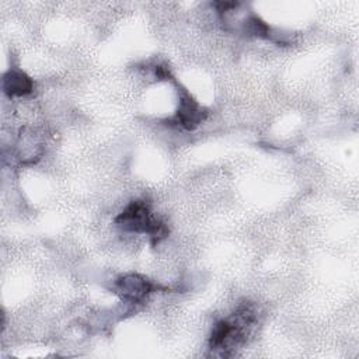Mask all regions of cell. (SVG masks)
Here are the masks:
<instances>
[{"instance_id": "2", "label": "cell", "mask_w": 359, "mask_h": 359, "mask_svg": "<svg viewBox=\"0 0 359 359\" xmlns=\"http://www.w3.org/2000/svg\"><path fill=\"white\" fill-rule=\"evenodd\" d=\"M115 223L126 231L149 234L153 245H156L168 234L167 226L151 213L149 202L143 199L132 201L115 217Z\"/></svg>"}, {"instance_id": "4", "label": "cell", "mask_w": 359, "mask_h": 359, "mask_svg": "<svg viewBox=\"0 0 359 359\" xmlns=\"http://www.w3.org/2000/svg\"><path fill=\"white\" fill-rule=\"evenodd\" d=\"M206 118V111L185 91L181 90L180 107L175 114V122L187 130H194Z\"/></svg>"}, {"instance_id": "3", "label": "cell", "mask_w": 359, "mask_h": 359, "mask_svg": "<svg viewBox=\"0 0 359 359\" xmlns=\"http://www.w3.org/2000/svg\"><path fill=\"white\" fill-rule=\"evenodd\" d=\"M158 286L151 283L144 276L129 273L121 276L115 282V290L121 296V299L130 302V303H140L143 302L150 293L157 290Z\"/></svg>"}, {"instance_id": "1", "label": "cell", "mask_w": 359, "mask_h": 359, "mask_svg": "<svg viewBox=\"0 0 359 359\" xmlns=\"http://www.w3.org/2000/svg\"><path fill=\"white\" fill-rule=\"evenodd\" d=\"M258 321V310L250 303H241L236 311L213 325L209 348L219 356H233L251 335Z\"/></svg>"}, {"instance_id": "5", "label": "cell", "mask_w": 359, "mask_h": 359, "mask_svg": "<svg viewBox=\"0 0 359 359\" xmlns=\"http://www.w3.org/2000/svg\"><path fill=\"white\" fill-rule=\"evenodd\" d=\"M3 90L8 97H22L34 90V81L21 70H10L3 77Z\"/></svg>"}]
</instances>
